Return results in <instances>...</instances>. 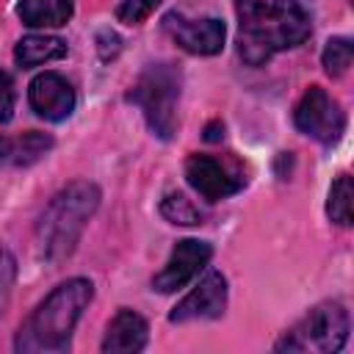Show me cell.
I'll use <instances>...</instances> for the list:
<instances>
[{"label":"cell","instance_id":"cell-1","mask_svg":"<svg viewBox=\"0 0 354 354\" xmlns=\"http://www.w3.org/2000/svg\"><path fill=\"white\" fill-rule=\"evenodd\" d=\"M235 11L241 25V55L252 66L310 36V17L299 0H238Z\"/></svg>","mask_w":354,"mask_h":354},{"label":"cell","instance_id":"cell-2","mask_svg":"<svg viewBox=\"0 0 354 354\" xmlns=\"http://www.w3.org/2000/svg\"><path fill=\"white\" fill-rule=\"evenodd\" d=\"M94 288L88 279H66L61 282L19 326L14 348L25 354H61L69 348L72 329L83 310L88 307Z\"/></svg>","mask_w":354,"mask_h":354},{"label":"cell","instance_id":"cell-3","mask_svg":"<svg viewBox=\"0 0 354 354\" xmlns=\"http://www.w3.org/2000/svg\"><path fill=\"white\" fill-rule=\"evenodd\" d=\"M97 205H100V191L91 183H72L64 191H58L36 224V241L41 254L47 260L66 257L75 249Z\"/></svg>","mask_w":354,"mask_h":354},{"label":"cell","instance_id":"cell-4","mask_svg":"<svg viewBox=\"0 0 354 354\" xmlns=\"http://www.w3.org/2000/svg\"><path fill=\"white\" fill-rule=\"evenodd\" d=\"M130 100L141 105L147 124L155 136L171 138L177 127V100H180V77L169 64H155L149 66L136 88L130 91Z\"/></svg>","mask_w":354,"mask_h":354},{"label":"cell","instance_id":"cell-5","mask_svg":"<svg viewBox=\"0 0 354 354\" xmlns=\"http://www.w3.org/2000/svg\"><path fill=\"white\" fill-rule=\"evenodd\" d=\"M348 337V313L329 301L313 307L285 337L277 343V351H337Z\"/></svg>","mask_w":354,"mask_h":354},{"label":"cell","instance_id":"cell-6","mask_svg":"<svg viewBox=\"0 0 354 354\" xmlns=\"http://www.w3.org/2000/svg\"><path fill=\"white\" fill-rule=\"evenodd\" d=\"M296 127L301 133H307L310 138L321 141V144H332L343 136L346 127V116L337 105L335 97H329L321 86H313L304 91V97L296 105Z\"/></svg>","mask_w":354,"mask_h":354},{"label":"cell","instance_id":"cell-7","mask_svg":"<svg viewBox=\"0 0 354 354\" xmlns=\"http://www.w3.org/2000/svg\"><path fill=\"white\" fill-rule=\"evenodd\" d=\"M166 33L188 53L194 55H213L224 47V22L213 17H185V14H169L163 19Z\"/></svg>","mask_w":354,"mask_h":354},{"label":"cell","instance_id":"cell-8","mask_svg":"<svg viewBox=\"0 0 354 354\" xmlns=\"http://www.w3.org/2000/svg\"><path fill=\"white\" fill-rule=\"evenodd\" d=\"M185 177H188V185L207 202H218V199L232 196L235 191L243 188V177L238 171H232L227 163H221L210 155L188 158Z\"/></svg>","mask_w":354,"mask_h":354},{"label":"cell","instance_id":"cell-9","mask_svg":"<svg viewBox=\"0 0 354 354\" xmlns=\"http://www.w3.org/2000/svg\"><path fill=\"white\" fill-rule=\"evenodd\" d=\"M210 254H213V249H210V243H205V241H194V238L180 241V243L171 249V257L166 260V266L160 268V274H155V279H152L155 290L171 293V290H177V288H183L185 282H191V279L207 266Z\"/></svg>","mask_w":354,"mask_h":354},{"label":"cell","instance_id":"cell-10","mask_svg":"<svg viewBox=\"0 0 354 354\" xmlns=\"http://www.w3.org/2000/svg\"><path fill=\"white\" fill-rule=\"evenodd\" d=\"M227 307V279L218 271H210L169 315L174 324L185 321H202V318H218Z\"/></svg>","mask_w":354,"mask_h":354},{"label":"cell","instance_id":"cell-11","mask_svg":"<svg viewBox=\"0 0 354 354\" xmlns=\"http://www.w3.org/2000/svg\"><path fill=\"white\" fill-rule=\"evenodd\" d=\"M28 100L30 108L47 119V122H61L72 113L75 108V88L69 86L66 77H61L58 72H44L39 75L30 88H28Z\"/></svg>","mask_w":354,"mask_h":354},{"label":"cell","instance_id":"cell-12","mask_svg":"<svg viewBox=\"0 0 354 354\" xmlns=\"http://www.w3.org/2000/svg\"><path fill=\"white\" fill-rule=\"evenodd\" d=\"M144 343H147V321L133 310H119L108 324V332L102 337V351L130 354V351H141Z\"/></svg>","mask_w":354,"mask_h":354},{"label":"cell","instance_id":"cell-13","mask_svg":"<svg viewBox=\"0 0 354 354\" xmlns=\"http://www.w3.org/2000/svg\"><path fill=\"white\" fill-rule=\"evenodd\" d=\"M66 55V44L64 39L58 36H44V33H30L25 36L17 50H14V58L22 69H33V66H41L47 61H58Z\"/></svg>","mask_w":354,"mask_h":354},{"label":"cell","instance_id":"cell-14","mask_svg":"<svg viewBox=\"0 0 354 354\" xmlns=\"http://www.w3.org/2000/svg\"><path fill=\"white\" fill-rule=\"evenodd\" d=\"M17 14L28 28H58L72 17V0H22Z\"/></svg>","mask_w":354,"mask_h":354},{"label":"cell","instance_id":"cell-15","mask_svg":"<svg viewBox=\"0 0 354 354\" xmlns=\"http://www.w3.org/2000/svg\"><path fill=\"white\" fill-rule=\"evenodd\" d=\"M351 196H354V191H351V177H348V174H340V177L332 183V188H329V202H326L329 218H332L335 224H340V227H348V224H351Z\"/></svg>","mask_w":354,"mask_h":354},{"label":"cell","instance_id":"cell-16","mask_svg":"<svg viewBox=\"0 0 354 354\" xmlns=\"http://www.w3.org/2000/svg\"><path fill=\"white\" fill-rule=\"evenodd\" d=\"M53 147V138L44 136V133H25L19 138H14V166H28V163H36L47 149Z\"/></svg>","mask_w":354,"mask_h":354},{"label":"cell","instance_id":"cell-17","mask_svg":"<svg viewBox=\"0 0 354 354\" xmlns=\"http://www.w3.org/2000/svg\"><path fill=\"white\" fill-rule=\"evenodd\" d=\"M351 58H354V47H351L348 39H329L326 41V47H324V69L332 77H340L351 66Z\"/></svg>","mask_w":354,"mask_h":354},{"label":"cell","instance_id":"cell-18","mask_svg":"<svg viewBox=\"0 0 354 354\" xmlns=\"http://www.w3.org/2000/svg\"><path fill=\"white\" fill-rule=\"evenodd\" d=\"M160 213L171 221V224H199L202 221V213L191 205L188 196L183 194H169L160 205Z\"/></svg>","mask_w":354,"mask_h":354},{"label":"cell","instance_id":"cell-19","mask_svg":"<svg viewBox=\"0 0 354 354\" xmlns=\"http://www.w3.org/2000/svg\"><path fill=\"white\" fill-rule=\"evenodd\" d=\"M158 3L160 0H122L119 8H116V17L124 25H138L158 8Z\"/></svg>","mask_w":354,"mask_h":354},{"label":"cell","instance_id":"cell-20","mask_svg":"<svg viewBox=\"0 0 354 354\" xmlns=\"http://www.w3.org/2000/svg\"><path fill=\"white\" fill-rule=\"evenodd\" d=\"M14 274H17V268H14V257H11L6 249H0V307L6 304V299H8V293H11Z\"/></svg>","mask_w":354,"mask_h":354},{"label":"cell","instance_id":"cell-21","mask_svg":"<svg viewBox=\"0 0 354 354\" xmlns=\"http://www.w3.org/2000/svg\"><path fill=\"white\" fill-rule=\"evenodd\" d=\"M14 111V86L6 72H0V122H8Z\"/></svg>","mask_w":354,"mask_h":354},{"label":"cell","instance_id":"cell-22","mask_svg":"<svg viewBox=\"0 0 354 354\" xmlns=\"http://www.w3.org/2000/svg\"><path fill=\"white\" fill-rule=\"evenodd\" d=\"M11 160H14V138H8V136L0 133V166L3 163H11Z\"/></svg>","mask_w":354,"mask_h":354},{"label":"cell","instance_id":"cell-23","mask_svg":"<svg viewBox=\"0 0 354 354\" xmlns=\"http://www.w3.org/2000/svg\"><path fill=\"white\" fill-rule=\"evenodd\" d=\"M221 136H224V124H221V122H213V124H207V136H205L207 141H218Z\"/></svg>","mask_w":354,"mask_h":354}]
</instances>
